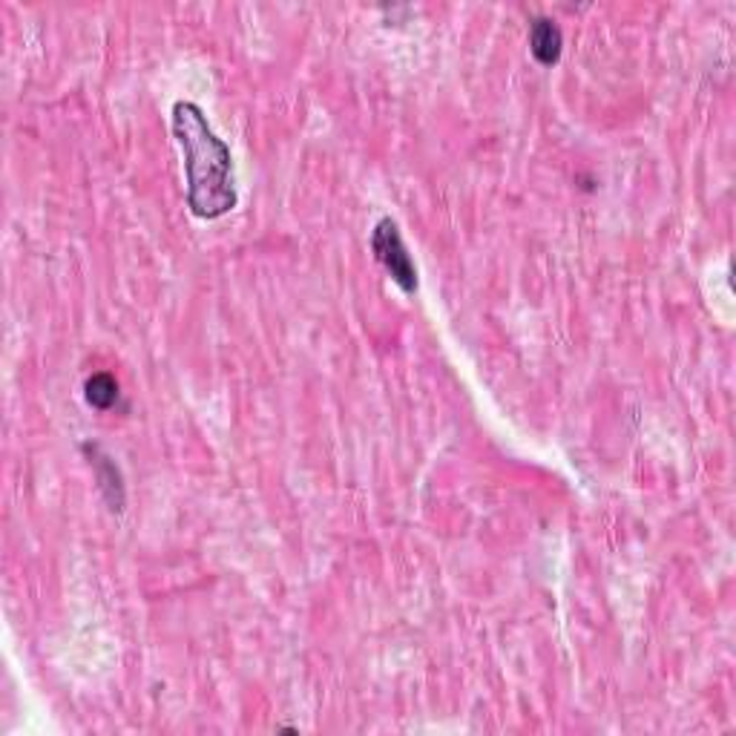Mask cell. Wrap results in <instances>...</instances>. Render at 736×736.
I'll list each match as a JSON object with an SVG mask.
<instances>
[{
	"label": "cell",
	"mask_w": 736,
	"mask_h": 736,
	"mask_svg": "<svg viewBox=\"0 0 736 736\" xmlns=\"http://www.w3.org/2000/svg\"><path fill=\"white\" fill-rule=\"evenodd\" d=\"M170 127L185 159L190 213L208 222L222 219L239 202L230 147L216 136L202 107L193 101H176L170 110Z\"/></svg>",
	"instance_id": "6da1fadb"
},
{
	"label": "cell",
	"mask_w": 736,
	"mask_h": 736,
	"mask_svg": "<svg viewBox=\"0 0 736 736\" xmlns=\"http://www.w3.org/2000/svg\"><path fill=\"white\" fill-rule=\"evenodd\" d=\"M371 250H375V259L386 268V273H389L391 282L400 291H417V268L411 262L404 237H400V228H397L391 216H382L380 222L375 225V230H371Z\"/></svg>",
	"instance_id": "7a4b0ae2"
},
{
	"label": "cell",
	"mask_w": 736,
	"mask_h": 736,
	"mask_svg": "<svg viewBox=\"0 0 736 736\" xmlns=\"http://www.w3.org/2000/svg\"><path fill=\"white\" fill-rule=\"evenodd\" d=\"M81 449H83V455L90 458L92 469H96L98 489H101V495H105L110 513L121 515V513H125V504H127L125 478H121V469L116 466V460H112L110 455H105V451H101V446L83 444Z\"/></svg>",
	"instance_id": "3957f363"
},
{
	"label": "cell",
	"mask_w": 736,
	"mask_h": 736,
	"mask_svg": "<svg viewBox=\"0 0 736 736\" xmlns=\"http://www.w3.org/2000/svg\"><path fill=\"white\" fill-rule=\"evenodd\" d=\"M564 49V36L558 23L547 14H535L533 21H529V52L541 67H553L558 63Z\"/></svg>",
	"instance_id": "277c9868"
},
{
	"label": "cell",
	"mask_w": 736,
	"mask_h": 736,
	"mask_svg": "<svg viewBox=\"0 0 736 736\" xmlns=\"http://www.w3.org/2000/svg\"><path fill=\"white\" fill-rule=\"evenodd\" d=\"M83 397H87V404H90L92 409H101V411L112 409L121 397L119 380L112 375H107V371H96V375H90L87 377V382H83Z\"/></svg>",
	"instance_id": "5b68a950"
}]
</instances>
